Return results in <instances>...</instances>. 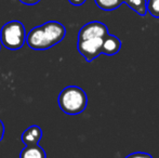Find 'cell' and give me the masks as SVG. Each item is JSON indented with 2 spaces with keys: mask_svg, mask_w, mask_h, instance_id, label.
<instances>
[{
  "mask_svg": "<svg viewBox=\"0 0 159 158\" xmlns=\"http://www.w3.org/2000/svg\"><path fill=\"white\" fill-rule=\"evenodd\" d=\"M59 106L67 115H79L87 108L88 97L81 88L68 86L59 94Z\"/></svg>",
  "mask_w": 159,
  "mask_h": 158,
  "instance_id": "1",
  "label": "cell"
},
{
  "mask_svg": "<svg viewBox=\"0 0 159 158\" xmlns=\"http://www.w3.org/2000/svg\"><path fill=\"white\" fill-rule=\"evenodd\" d=\"M26 42V30L20 21H10L0 30V43L9 50H19Z\"/></svg>",
  "mask_w": 159,
  "mask_h": 158,
  "instance_id": "2",
  "label": "cell"
},
{
  "mask_svg": "<svg viewBox=\"0 0 159 158\" xmlns=\"http://www.w3.org/2000/svg\"><path fill=\"white\" fill-rule=\"evenodd\" d=\"M103 38H92L78 40L77 49L87 62H92L100 54H102Z\"/></svg>",
  "mask_w": 159,
  "mask_h": 158,
  "instance_id": "3",
  "label": "cell"
},
{
  "mask_svg": "<svg viewBox=\"0 0 159 158\" xmlns=\"http://www.w3.org/2000/svg\"><path fill=\"white\" fill-rule=\"evenodd\" d=\"M108 34L106 25L98 21H93L84 25L78 33V40H86L92 38H104Z\"/></svg>",
  "mask_w": 159,
  "mask_h": 158,
  "instance_id": "4",
  "label": "cell"
},
{
  "mask_svg": "<svg viewBox=\"0 0 159 158\" xmlns=\"http://www.w3.org/2000/svg\"><path fill=\"white\" fill-rule=\"evenodd\" d=\"M26 41H27L28 47L33 50H48L52 48V44L47 38L41 25L34 27L28 33V35L26 36Z\"/></svg>",
  "mask_w": 159,
  "mask_h": 158,
  "instance_id": "5",
  "label": "cell"
},
{
  "mask_svg": "<svg viewBox=\"0 0 159 158\" xmlns=\"http://www.w3.org/2000/svg\"><path fill=\"white\" fill-rule=\"evenodd\" d=\"M42 30L46 34L47 38L50 41V43L52 44V47H54L55 44H57L59 42H61L64 39L65 35H66V28L62 23L57 21H50L41 25Z\"/></svg>",
  "mask_w": 159,
  "mask_h": 158,
  "instance_id": "6",
  "label": "cell"
},
{
  "mask_svg": "<svg viewBox=\"0 0 159 158\" xmlns=\"http://www.w3.org/2000/svg\"><path fill=\"white\" fill-rule=\"evenodd\" d=\"M121 49V41L118 37L114 35L107 34L103 38L102 43V54L105 55H115Z\"/></svg>",
  "mask_w": 159,
  "mask_h": 158,
  "instance_id": "7",
  "label": "cell"
},
{
  "mask_svg": "<svg viewBox=\"0 0 159 158\" xmlns=\"http://www.w3.org/2000/svg\"><path fill=\"white\" fill-rule=\"evenodd\" d=\"M42 138V130L40 129V127L36 126H30V128H27L22 134V141L25 144V146L28 145H36L39 143V141Z\"/></svg>",
  "mask_w": 159,
  "mask_h": 158,
  "instance_id": "8",
  "label": "cell"
},
{
  "mask_svg": "<svg viewBox=\"0 0 159 158\" xmlns=\"http://www.w3.org/2000/svg\"><path fill=\"white\" fill-rule=\"evenodd\" d=\"M20 158H47V155L43 148L39 144H36L25 146L20 154Z\"/></svg>",
  "mask_w": 159,
  "mask_h": 158,
  "instance_id": "9",
  "label": "cell"
},
{
  "mask_svg": "<svg viewBox=\"0 0 159 158\" xmlns=\"http://www.w3.org/2000/svg\"><path fill=\"white\" fill-rule=\"evenodd\" d=\"M146 2L147 0H125L124 3H126L131 10H133L139 15L144 16L147 13Z\"/></svg>",
  "mask_w": 159,
  "mask_h": 158,
  "instance_id": "10",
  "label": "cell"
},
{
  "mask_svg": "<svg viewBox=\"0 0 159 158\" xmlns=\"http://www.w3.org/2000/svg\"><path fill=\"white\" fill-rule=\"evenodd\" d=\"M96 6L103 11H114L122 4L120 0H94Z\"/></svg>",
  "mask_w": 159,
  "mask_h": 158,
  "instance_id": "11",
  "label": "cell"
},
{
  "mask_svg": "<svg viewBox=\"0 0 159 158\" xmlns=\"http://www.w3.org/2000/svg\"><path fill=\"white\" fill-rule=\"evenodd\" d=\"M146 10L152 16L159 19V0H147Z\"/></svg>",
  "mask_w": 159,
  "mask_h": 158,
  "instance_id": "12",
  "label": "cell"
},
{
  "mask_svg": "<svg viewBox=\"0 0 159 158\" xmlns=\"http://www.w3.org/2000/svg\"><path fill=\"white\" fill-rule=\"evenodd\" d=\"M125 158H153V157H152V155L147 154V153L135 152V153H132V154L128 155V156Z\"/></svg>",
  "mask_w": 159,
  "mask_h": 158,
  "instance_id": "13",
  "label": "cell"
},
{
  "mask_svg": "<svg viewBox=\"0 0 159 158\" xmlns=\"http://www.w3.org/2000/svg\"><path fill=\"white\" fill-rule=\"evenodd\" d=\"M20 1L26 6H34V4H37L38 2H40V0H20Z\"/></svg>",
  "mask_w": 159,
  "mask_h": 158,
  "instance_id": "14",
  "label": "cell"
},
{
  "mask_svg": "<svg viewBox=\"0 0 159 158\" xmlns=\"http://www.w3.org/2000/svg\"><path fill=\"white\" fill-rule=\"evenodd\" d=\"M68 1H69V3L73 4V6L78 7V6H82L87 0H68Z\"/></svg>",
  "mask_w": 159,
  "mask_h": 158,
  "instance_id": "15",
  "label": "cell"
},
{
  "mask_svg": "<svg viewBox=\"0 0 159 158\" xmlns=\"http://www.w3.org/2000/svg\"><path fill=\"white\" fill-rule=\"evenodd\" d=\"M4 137V126H3V122L0 120V142L2 141Z\"/></svg>",
  "mask_w": 159,
  "mask_h": 158,
  "instance_id": "16",
  "label": "cell"
},
{
  "mask_svg": "<svg viewBox=\"0 0 159 158\" xmlns=\"http://www.w3.org/2000/svg\"><path fill=\"white\" fill-rule=\"evenodd\" d=\"M120 1H121V2H122V3H124V1H125V0H120Z\"/></svg>",
  "mask_w": 159,
  "mask_h": 158,
  "instance_id": "17",
  "label": "cell"
},
{
  "mask_svg": "<svg viewBox=\"0 0 159 158\" xmlns=\"http://www.w3.org/2000/svg\"><path fill=\"white\" fill-rule=\"evenodd\" d=\"M0 48H1V43H0Z\"/></svg>",
  "mask_w": 159,
  "mask_h": 158,
  "instance_id": "18",
  "label": "cell"
}]
</instances>
